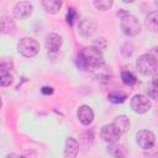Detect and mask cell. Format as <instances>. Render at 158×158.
<instances>
[{"mask_svg": "<svg viewBox=\"0 0 158 158\" xmlns=\"http://www.w3.org/2000/svg\"><path fill=\"white\" fill-rule=\"evenodd\" d=\"M131 107L137 114H144L151 109V101L144 95H135L131 100Z\"/></svg>", "mask_w": 158, "mask_h": 158, "instance_id": "cell-6", "label": "cell"}, {"mask_svg": "<svg viewBox=\"0 0 158 158\" xmlns=\"http://www.w3.org/2000/svg\"><path fill=\"white\" fill-rule=\"evenodd\" d=\"M43 9L49 14H57L62 7V1L58 0H43L42 1Z\"/></svg>", "mask_w": 158, "mask_h": 158, "instance_id": "cell-17", "label": "cell"}, {"mask_svg": "<svg viewBox=\"0 0 158 158\" xmlns=\"http://www.w3.org/2000/svg\"><path fill=\"white\" fill-rule=\"evenodd\" d=\"M133 49H135V47L131 42H125L122 48H121V53H122L123 57H130L133 53Z\"/></svg>", "mask_w": 158, "mask_h": 158, "instance_id": "cell-23", "label": "cell"}, {"mask_svg": "<svg viewBox=\"0 0 158 158\" xmlns=\"http://www.w3.org/2000/svg\"><path fill=\"white\" fill-rule=\"evenodd\" d=\"M20 158H25V157H21V156H20Z\"/></svg>", "mask_w": 158, "mask_h": 158, "instance_id": "cell-28", "label": "cell"}, {"mask_svg": "<svg viewBox=\"0 0 158 158\" xmlns=\"http://www.w3.org/2000/svg\"><path fill=\"white\" fill-rule=\"evenodd\" d=\"M136 67L142 75H146V77L154 75L157 72V58L151 53L142 54L138 57L136 62Z\"/></svg>", "mask_w": 158, "mask_h": 158, "instance_id": "cell-2", "label": "cell"}, {"mask_svg": "<svg viewBox=\"0 0 158 158\" xmlns=\"http://www.w3.org/2000/svg\"><path fill=\"white\" fill-rule=\"evenodd\" d=\"M77 67L81 70L84 69H96L104 64V57L101 51L95 47H86L83 48L75 59Z\"/></svg>", "mask_w": 158, "mask_h": 158, "instance_id": "cell-1", "label": "cell"}, {"mask_svg": "<svg viewBox=\"0 0 158 158\" xmlns=\"http://www.w3.org/2000/svg\"><path fill=\"white\" fill-rule=\"evenodd\" d=\"M42 93H43L44 95H51V94L53 93V89H52L51 86H43V88H42Z\"/></svg>", "mask_w": 158, "mask_h": 158, "instance_id": "cell-25", "label": "cell"}, {"mask_svg": "<svg viewBox=\"0 0 158 158\" xmlns=\"http://www.w3.org/2000/svg\"><path fill=\"white\" fill-rule=\"evenodd\" d=\"M136 141L141 148L151 149L156 143V136L149 130H141L136 135Z\"/></svg>", "mask_w": 158, "mask_h": 158, "instance_id": "cell-5", "label": "cell"}, {"mask_svg": "<svg viewBox=\"0 0 158 158\" xmlns=\"http://www.w3.org/2000/svg\"><path fill=\"white\" fill-rule=\"evenodd\" d=\"M16 30L15 21L10 16H2L0 19V33L4 35H12Z\"/></svg>", "mask_w": 158, "mask_h": 158, "instance_id": "cell-11", "label": "cell"}, {"mask_svg": "<svg viewBox=\"0 0 158 158\" xmlns=\"http://www.w3.org/2000/svg\"><path fill=\"white\" fill-rule=\"evenodd\" d=\"M100 136L101 138L107 142V143H116V141L120 138L121 136V132L112 125H105L102 128H101V132H100Z\"/></svg>", "mask_w": 158, "mask_h": 158, "instance_id": "cell-7", "label": "cell"}, {"mask_svg": "<svg viewBox=\"0 0 158 158\" xmlns=\"http://www.w3.org/2000/svg\"><path fill=\"white\" fill-rule=\"evenodd\" d=\"M1 106H2V100H1V96H0V109H1Z\"/></svg>", "mask_w": 158, "mask_h": 158, "instance_id": "cell-27", "label": "cell"}, {"mask_svg": "<svg viewBox=\"0 0 158 158\" xmlns=\"http://www.w3.org/2000/svg\"><path fill=\"white\" fill-rule=\"evenodd\" d=\"M12 84V75L6 69H0V86H9Z\"/></svg>", "mask_w": 158, "mask_h": 158, "instance_id": "cell-20", "label": "cell"}, {"mask_svg": "<svg viewBox=\"0 0 158 158\" xmlns=\"http://www.w3.org/2000/svg\"><path fill=\"white\" fill-rule=\"evenodd\" d=\"M77 116H78L79 121L85 126L90 125L94 120V112H93L91 107L88 105H81L77 111Z\"/></svg>", "mask_w": 158, "mask_h": 158, "instance_id": "cell-9", "label": "cell"}, {"mask_svg": "<svg viewBox=\"0 0 158 158\" xmlns=\"http://www.w3.org/2000/svg\"><path fill=\"white\" fill-rule=\"evenodd\" d=\"M5 158H20V156H17V154H15V153H11V154H7Z\"/></svg>", "mask_w": 158, "mask_h": 158, "instance_id": "cell-26", "label": "cell"}, {"mask_svg": "<svg viewBox=\"0 0 158 158\" xmlns=\"http://www.w3.org/2000/svg\"><path fill=\"white\" fill-rule=\"evenodd\" d=\"M67 22H68V25L69 26H73L74 25V22L77 21V19H78V12L75 11V9L74 7H69L68 9V11H67Z\"/></svg>", "mask_w": 158, "mask_h": 158, "instance_id": "cell-22", "label": "cell"}, {"mask_svg": "<svg viewBox=\"0 0 158 158\" xmlns=\"http://www.w3.org/2000/svg\"><path fill=\"white\" fill-rule=\"evenodd\" d=\"M94 6L101 11H105V10H109L111 6H112V0H95L94 2Z\"/></svg>", "mask_w": 158, "mask_h": 158, "instance_id": "cell-21", "label": "cell"}, {"mask_svg": "<svg viewBox=\"0 0 158 158\" xmlns=\"http://www.w3.org/2000/svg\"><path fill=\"white\" fill-rule=\"evenodd\" d=\"M107 151L114 158H126L127 157L126 148L122 144H118V143H110Z\"/></svg>", "mask_w": 158, "mask_h": 158, "instance_id": "cell-14", "label": "cell"}, {"mask_svg": "<svg viewBox=\"0 0 158 158\" xmlns=\"http://www.w3.org/2000/svg\"><path fill=\"white\" fill-rule=\"evenodd\" d=\"M79 152V143L75 138L68 137L65 139V146H64V157L65 158H75Z\"/></svg>", "mask_w": 158, "mask_h": 158, "instance_id": "cell-10", "label": "cell"}, {"mask_svg": "<svg viewBox=\"0 0 158 158\" xmlns=\"http://www.w3.org/2000/svg\"><path fill=\"white\" fill-rule=\"evenodd\" d=\"M120 26H121L122 32L126 36H130V37L138 35L139 31H141V25L138 22V19L136 16L131 15V14H127V12L121 17Z\"/></svg>", "mask_w": 158, "mask_h": 158, "instance_id": "cell-3", "label": "cell"}, {"mask_svg": "<svg viewBox=\"0 0 158 158\" xmlns=\"http://www.w3.org/2000/svg\"><path fill=\"white\" fill-rule=\"evenodd\" d=\"M112 125H114L121 133H123V132H127L128 128H130V120L127 118V116L120 115V116H116V117H115Z\"/></svg>", "mask_w": 158, "mask_h": 158, "instance_id": "cell-15", "label": "cell"}, {"mask_svg": "<svg viewBox=\"0 0 158 158\" xmlns=\"http://www.w3.org/2000/svg\"><path fill=\"white\" fill-rule=\"evenodd\" d=\"M144 23L148 27V30H151L152 32H157L158 31V12L157 11L149 12L144 20Z\"/></svg>", "mask_w": 158, "mask_h": 158, "instance_id": "cell-16", "label": "cell"}, {"mask_svg": "<svg viewBox=\"0 0 158 158\" xmlns=\"http://www.w3.org/2000/svg\"><path fill=\"white\" fill-rule=\"evenodd\" d=\"M96 30V25L91 20H83L79 23V33L84 37H90Z\"/></svg>", "mask_w": 158, "mask_h": 158, "instance_id": "cell-13", "label": "cell"}, {"mask_svg": "<svg viewBox=\"0 0 158 158\" xmlns=\"http://www.w3.org/2000/svg\"><path fill=\"white\" fill-rule=\"evenodd\" d=\"M32 14V5L28 1H20L14 7V16L16 19H26Z\"/></svg>", "mask_w": 158, "mask_h": 158, "instance_id": "cell-8", "label": "cell"}, {"mask_svg": "<svg viewBox=\"0 0 158 158\" xmlns=\"http://www.w3.org/2000/svg\"><path fill=\"white\" fill-rule=\"evenodd\" d=\"M17 49L23 57L32 58L40 52V43L32 37H23L22 40H20Z\"/></svg>", "mask_w": 158, "mask_h": 158, "instance_id": "cell-4", "label": "cell"}, {"mask_svg": "<svg viewBox=\"0 0 158 158\" xmlns=\"http://www.w3.org/2000/svg\"><path fill=\"white\" fill-rule=\"evenodd\" d=\"M156 81H157V78L153 77L152 89H151V96H152V99H156V98H157V84H156Z\"/></svg>", "mask_w": 158, "mask_h": 158, "instance_id": "cell-24", "label": "cell"}, {"mask_svg": "<svg viewBox=\"0 0 158 158\" xmlns=\"http://www.w3.org/2000/svg\"><path fill=\"white\" fill-rule=\"evenodd\" d=\"M121 80H122L123 84H126V85H128V86L135 85V84L137 83L136 75H135L133 73L128 72V70H123V72L121 73Z\"/></svg>", "mask_w": 158, "mask_h": 158, "instance_id": "cell-19", "label": "cell"}, {"mask_svg": "<svg viewBox=\"0 0 158 158\" xmlns=\"http://www.w3.org/2000/svg\"><path fill=\"white\" fill-rule=\"evenodd\" d=\"M109 101H111L112 104H122L123 101H126L127 99V94L121 91V90H114L111 93H109L107 95Z\"/></svg>", "mask_w": 158, "mask_h": 158, "instance_id": "cell-18", "label": "cell"}, {"mask_svg": "<svg viewBox=\"0 0 158 158\" xmlns=\"http://www.w3.org/2000/svg\"><path fill=\"white\" fill-rule=\"evenodd\" d=\"M62 37L57 33H51L46 38V47L49 52H57L62 47Z\"/></svg>", "mask_w": 158, "mask_h": 158, "instance_id": "cell-12", "label": "cell"}]
</instances>
